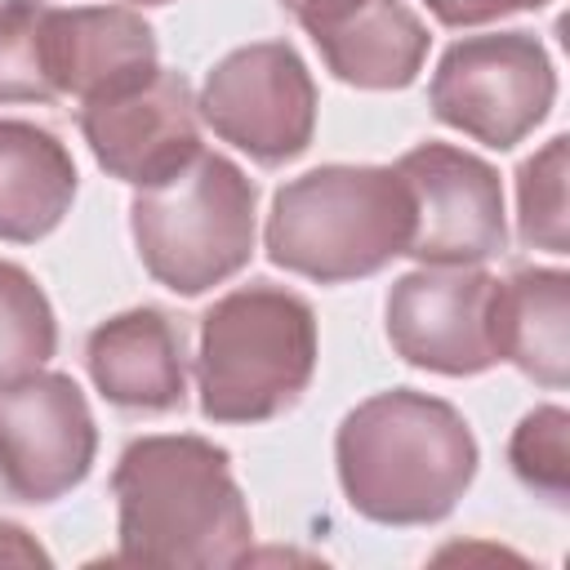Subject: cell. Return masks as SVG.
I'll list each match as a JSON object with an SVG mask.
<instances>
[{
	"label": "cell",
	"mask_w": 570,
	"mask_h": 570,
	"mask_svg": "<svg viewBox=\"0 0 570 570\" xmlns=\"http://www.w3.org/2000/svg\"><path fill=\"white\" fill-rule=\"evenodd\" d=\"M45 58L58 98L71 94L89 102L156 71V31L120 4L49 9Z\"/></svg>",
	"instance_id": "cell-12"
},
{
	"label": "cell",
	"mask_w": 570,
	"mask_h": 570,
	"mask_svg": "<svg viewBox=\"0 0 570 570\" xmlns=\"http://www.w3.org/2000/svg\"><path fill=\"white\" fill-rule=\"evenodd\" d=\"M494 285L481 267H419L387 294V338L401 361L432 374H481L499 365Z\"/></svg>",
	"instance_id": "cell-10"
},
{
	"label": "cell",
	"mask_w": 570,
	"mask_h": 570,
	"mask_svg": "<svg viewBox=\"0 0 570 570\" xmlns=\"http://www.w3.org/2000/svg\"><path fill=\"white\" fill-rule=\"evenodd\" d=\"M316 374V316L294 289L254 281L200 316L196 387L214 423H263L285 414Z\"/></svg>",
	"instance_id": "cell-4"
},
{
	"label": "cell",
	"mask_w": 570,
	"mask_h": 570,
	"mask_svg": "<svg viewBox=\"0 0 570 570\" xmlns=\"http://www.w3.org/2000/svg\"><path fill=\"white\" fill-rule=\"evenodd\" d=\"M347 503L379 525H428L454 512L476 476V436L428 392L392 387L361 401L334 436Z\"/></svg>",
	"instance_id": "cell-2"
},
{
	"label": "cell",
	"mask_w": 570,
	"mask_h": 570,
	"mask_svg": "<svg viewBox=\"0 0 570 570\" xmlns=\"http://www.w3.org/2000/svg\"><path fill=\"white\" fill-rule=\"evenodd\" d=\"M111 494L120 508V561L214 570L249 557L254 521L223 445L205 436H138L125 445Z\"/></svg>",
	"instance_id": "cell-1"
},
{
	"label": "cell",
	"mask_w": 570,
	"mask_h": 570,
	"mask_svg": "<svg viewBox=\"0 0 570 570\" xmlns=\"http://www.w3.org/2000/svg\"><path fill=\"white\" fill-rule=\"evenodd\" d=\"M0 561H18V566H45L49 557L27 539V530L18 525H4L0 521Z\"/></svg>",
	"instance_id": "cell-23"
},
{
	"label": "cell",
	"mask_w": 570,
	"mask_h": 570,
	"mask_svg": "<svg viewBox=\"0 0 570 570\" xmlns=\"http://www.w3.org/2000/svg\"><path fill=\"white\" fill-rule=\"evenodd\" d=\"M45 0H0V102H53L58 89L49 80Z\"/></svg>",
	"instance_id": "cell-18"
},
{
	"label": "cell",
	"mask_w": 570,
	"mask_h": 570,
	"mask_svg": "<svg viewBox=\"0 0 570 570\" xmlns=\"http://www.w3.org/2000/svg\"><path fill=\"white\" fill-rule=\"evenodd\" d=\"M410 232L414 205L396 165H321L272 196L263 236L276 267L343 285L405 254Z\"/></svg>",
	"instance_id": "cell-3"
},
{
	"label": "cell",
	"mask_w": 570,
	"mask_h": 570,
	"mask_svg": "<svg viewBox=\"0 0 570 570\" xmlns=\"http://www.w3.org/2000/svg\"><path fill=\"white\" fill-rule=\"evenodd\" d=\"M94 387L125 410H178L187 396L183 330L160 307H129L102 321L85 343Z\"/></svg>",
	"instance_id": "cell-13"
},
{
	"label": "cell",
	"mask_w": 570,
	"mask_h": 570,
	"mask_svg": "<svg viewBox=\"0 0 570 570\" xmlns=\"http://www.w3.org/2000/svg\"><path fill=\"white\" fill-rule=\"evenodd\" d=\"M570 276L561 267H517L494 285V347L525 379L566 387L570 374Z\"/></svg>",
	"instance_id": "cell-15"
},
{
	"label": "cell",
	"mask_w": 570,
	"mask_h": 570,
	"mask_svg": "<svg viewBox=\"0 0 570 570\" xmlns=\"http://www.w3.org/2000/svg\"><path fill=\"white\" fill-rule=\"evenodd\" d=\"M258 187L218 151H196L169 178L138 187L129 232L142 267L174 294H205L254 254Z\"/></svg>",
	"instance_id": "cell-5"
},
{
	"label": "cell",
	"mask_w": 570,
	"mask_h": 570,
	"mask_svg": "<svg viewBox=\"0 0 570 570\" xmlns=\"http://www.w3.org/2000/svg\"><path fill=\"white\" fill-rule=\"evenodd\" d=\"M76 200V160L58 134L31 120H0V240L49 236Z\"/></svg>",
	"instance_id": "cell-16"
},
{
	"label": "cell",
	"mask_w": 570,
	"mask_h": 570,
	"mask_svg": "<svg viewBox=\"0 0 570 570\" xmlns=\"http://www.w3.org/2000/svg\"><path fill=\"white\" fill-rule=\"evenodd\" d=\"M325 67L356 89H405L428 58V27L401 0H356L307 31Z\"/></svg>",
	"instance_id": "cell-14"
},
{
	"label": "cell",
	"mask_w": 570,
	"mask_h": 570,
	"mask_svg": "<svg viewBox=\"0 0 570 570\" xmlns=\"http://www.w3.org/2000/svg\"><path fill=\"white\" fill-rule=\"evenodd\" d=\"M196 111L223 142H232L249 160L285 165L312 142L316 85L294 45L254 40L214 62Z\"/></svg>",
	"instance_id": "cell-7"
},
{
	"label": "cell",
	"mask_w": 570,
	"mask_h": 570,
	"mask_svg": "<svg viewBox=\"0 0 570 570\" xmlns=\"http://www.w3.org/2000/svg\"><path fill=\"white\" fill-rule=\"evenodd\" d=\"M129 4H169V0H129Z\"/></svg>",
	"instance_id": "cell-24"
},
{
	"label": "cell",
	"mask_w": 570,
	"mask_h": 570,
	"mask_svg": "<svg viewBox=\"0 0 570 570\" xmlns=\"http://www.w3.org/2000/svg\"><path fill=\"white\" fill-rule=\"evenodd\" d=\"M508 459H512V472L548 494V499H566V476H570V414L561 405H539L530 410L512 441H508Z\"/></svg>",
	"instance_id": "cell-20"
},
{
	"label": "cell",
	"mask_w": 570,
	"mask_h": 570,
	"mask_svg": "<svg viewBox=\"0 0 570 570\" xmlns=\"http://www.w3.org/2000/svg\"><path fill=\"white\" fill-rule=\"evenodd\" d=\"M98 428L67 374H27L0 387V485L18 503H53L89 476Z\"/></svg>",
	"instance_id": "cell-9"
},
{
	"label": "cell",
	"mask_w": 570,
	"mask_h": 570,
	"mask_svg": "<svg viewBox=\"0 0 570 570\" xmlns=\"http://www.w3.org/2000/svg\"><path fill=\"white\" fill-rule=\"evenodd\" d=\"M423 4L445 27H481V22L508 18L517 9H543L548 0H423Z\"/></svg>",
	"instance_id": "cell-21"
},
{
	"label": "cell",
	"mask_w": 570,
	"mask_h": 570,
	"mask_svg": "<svg viewBox=\"0 0 570 570\" xmlns=\"http://www.w3.org/2000/svg\"><path fill=\"white\" fill-rule=\"evenodd\" d=\"M347 4H356V0H281V9H285V13H294V22H298L303 31H312V27L330 22V18H334V13H343Z\"/></svg>",
	"instance_id": "cell-22"
},
{
	"label": "cell",
	"mask_w": 570,
	"mask_h": 570,
	"mask_svg": "<svg viewBox=\"0 0 570 570\" xmlns=\"http://www.w3.org/2000/svg\"><path fill=\"white\" fill-rule=\"evenodd\" d=\"M410 187L414 232L405 254L423 267H476L508 240L499 174L450 142H419L396 160Z\"/></svg>",
	"instance_id": "cell-8"
},
{
	"label": "cell",
	"mask_w": 570,
	"mask_h": 570,
	"mask_svg": "<svg viewBox=\"0 0 570 570\" xmlns=\"http://www.w3.org/2000/svg\"><path fill=\"white\" fill-rule=\"evenodd\" d=\"M428 98L436 120L494 151H508L548 116L557 71L530 31L463 36L441 53Z\"/></svg>",
	"instance_id": "cell-6"
},
{
	"label": "cell",
	"mask_w": 570,
	"mask_h": 570,
	"mask_svg": "<svg viewBox=\"0 0 570 570\" xmlns=\"http://www.w3.org/2000/svg\"><path fill=\"white\" fill-rule=\"evenodd\" d=\"M566 169H570V142L566 134L548 138L521 169H517V232L525 245L566 254Z\"/></svg>",
	"instance_id": "cell-19"
},
{
	"label": "cell",
	"mask_w": 570,
	"mask_h": 570,
	"mask_svg": "<svg viewBox=\"0 0 570 570\" xmlns=\"http://www.w3.org/2000/svg\"><path fill=\"white\" fill-rule=\"evenodd\" d=\"M58 347V321L36 276L0 258V387L36 374Z\"/></svg>",
	"instance_id": "cell-17"
},
{
	"label": "cell",
	"mask_w": 570,
	"mask_h": 570,
	"mask_svg": "<svg viewBox=\"0 0 570 570\" xmlns=\"http://www.w3.org/2000/svg\"><path fill=\"white\" fill-rule=\"evenodd\" d=\"M196 116L187 76L156 67L116 94L89 98L80 107V134L111 178L151 187L200 151Z\"/></svg>",
	"instance_id": "cell-11"
}]
</instances>
